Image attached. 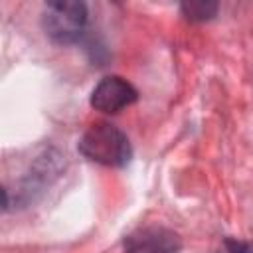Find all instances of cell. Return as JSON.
I'll use <instances>...</instances> for the list:
<instances>
[{"mask_svg": "<svg viewBox=\"0 0 253 253\" xmlns=\"http://www.w3.org/2000/svg\"><path fill=\"white\" fill-rule=\"evenodd\" d=\"M77 150L91 162L123 168L132 158V146L128 136L115 125L107 121L93 123L79 138Z\"/></svg>", "mask_w": 253, "mask_h": 253, "instance_id": "cell-1", "label": "cell"}, {"mask_svg": "<svg viewBox=\"0 0 253 253\" xmlns=\"http://www.w3.org/2000/svg\"><path fill=\"white\" fill-rule=\"evenodd\" d=\"M87 24V6L75 0L49 2L42 14V26L45 36L59 43L67 45L81 38Z\"/></svg>", "mask_w": 253, "mask_h": 253, "instance_id": "cell-2", "label": "cell"}, {"mask_svg": "<svg viewBox=\"0 0 253 253\" xmlns=\"http://www.w3.org/2000/svg\"><path fill=\"white\" fill-rule=\"evenodd\" d=\"M125 253H180L182 237L164 225H142L123 239Z\"/></svg>", "mask_w": 253, "mask_h": 253, "instance_id": "cell-3", "label": "cell"}, {"mask_svg": "<svg viewBox=\"0 0 253 253\" xmlns=\"http://www.w3.org/2000/svg\"><path fill=\"white\" fill-rule=\"evenodd\" d=\"M136 99H138V91L130 81H126L121 75H107L93 87L89 103L99 113L115 115L130 107Z\"/></svg>", "mask_w": 253, "mask_h": 253, "instance_id": "cell-4", "label": "cell"}, {"mask_svg": "<svg viewBox=\"0 0 253 253\" xmlns=\"http://www.w3.org/2000/svg\"><path fill=\"white\" fill-rule=\"evenodd\" d=\"M180 8H182V14L192 22H208L217 14V4L206 2V0H190V2H184Z\"/></svg>", "mask_w": 253, "mask_h": 253, "instance_id": "cell-5", "label": "cell"}, {"mask_svg": "<svg viewBox=\"0 0 253 253\" xmlns=\"http://www.w3.org/2000/svg\"><path fill=\"white\" fill-rule=\"evenodd\" d=\"M227 253H253V243L239 241V239H225Z\"/></svg>", "mask_w": 253, "mask_h": 253, "instance_id": "cell-6", "label": "cell"}]
</instances>
